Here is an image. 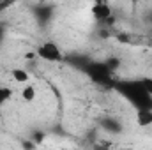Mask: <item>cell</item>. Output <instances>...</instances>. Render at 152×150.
Segmentation results:
<instances>
[{"instance_id":"6da1fadb","label":"cell","mask_w":152,"mask_h":150,"mask_svg":"<svg viewBox=\"0 0 152 150\" xmlns=\"http://www.w3.org/2000/svg\"><path fill=\"white\" fill-rule=\"evenodd\" d=\"M113 88L124 99H127V103H131L136 110H152V97L143 90L140 79L117 81Z\"/></svg>"},{"instance_id":"7a4b0ae2","label":"cell","mask_w":152,"mask_h":150,"mask_svg":"<svg viewBox=\"0 0 152 150\" xmlns=\"http://www.w3.org/2000/svg\"><path fill=\"white\" fill-rule=\"evenodd\" d=\"M36 55L41 60L50 62V64H57V62L64 60V53H62L60 46L55 41H44V42H41L36 48Z\"/></svg>"},{"instance_id":"3957f363","label":"cell","mask_w":152,"mask_h":150,"mask_svg":"<svg viewBox=\"0 0 152 150\" xmlns=\"http://www.w3.org/2000/svg\"><path fill=\"white\" fill-rule=\"evenodd\" d=\"M90 14H92V18L96 20V21H99V23H106V21H110L112 20V7H110V4H106V2H94L92 4V7H90Z\"/></svg>"},{"instance_id":"277c9868","label":"cell","mask_w":152,"mask_h":150,"mask_svg":"<svg viewBox=\"0 0 152 150\" xmlns=\"http://www.w3.org/2000/svg\"><path fill=\"white\" fill-rule=\"evenodd\" d=\"M87 73L92 76V79H96V81H101V83H104V81H110V78H112V71L106 67V64H104V62L90 64V66L87 67Z\"/></svg>"},{"instance_id":"5b68a950","label":"cell","mask_w":152,"mask_h":150,"mask_svg":"<svg viewBox=\"0 0 152 150\" xmlns=\"http://www.w3.org/2000/svg\"><path fill=\"white\" fill-rule=\"evenodd\" d=\"M136 124L140 127L152 125V110H136Z\"/></svg>"},{"instance_id":"8992f818","label":"cell","mask_w":152,"mask_h":150,"mask_svg":"<svg viewBox=\"0 0 152 150\" xmlns=\"http://www.w3.org/2000/svg\"><path fill=\"white\" fill-rule=\"evenodd\" d=\"M12 99V90L5 85H0V110Z\"/></svg>"},{"instance_id":"52a82bcc","label":"cell","mask_w":152,"mask_h":150,"mask_svg":"<svg viewBox=\"0 0 152 150\" xmlns=\"http://www.w3.org/2000/svg\"><path fill=\"white\" fill-rule=\"evenodd\" d=\"M36 95H37V90H36L34 85H27V87L21 90V97H23L25 103H32V101L36 99Z\"/></svg>"},{"instance_id":"ba28073f","label":"cell","mask_w":152,"mask_h":150,"mask_svg":"<svg viewBox=\"0 0 152 150\" xmlns=\"http://www.w3.org/2000/svg\"><path fill=\"white\" fill-rule=\"evenodd\" d=\"M11 74H12V79L14 81H18V83H27L28 79H30V76L27 71H23V69H12L11 71Z\"/></svg>"},{"instance_id":"9c48e42d","label":"cell","mask_w":152,"mask_h":150,"mask_svg":"<svg viewBox=\"0 0 152 150\" xmlns=\"http://www.w3.org/2000/svg\"><path fill=\"white\" fill-rule=\"evenodd\" d=\"M90 150H112V141H104V140L94 141Z\"/></svg>"},{"instance_id":"30bf717a","label":"cell","mask_w":152,"mask_h":150,"mask_svg":"<svg viewBox=\"0 0 152 150\" xmlns=\"http://www.w3.org/2000/svg\"><path fill=\"white\" fill-rule=\"evenodd\" d=\"M140 83L143 87V90L152 97V76H145V78H140Z\"/></svg>"},{"instance_id":"8fae6325","label":"cell","mask_w":152,"mask_h":150,"mask_svg":"<svg viewBox=\"0 0 152 150\" xmlns=\"http://www.w3.org/2000/svg\"><path fill=\"white\" fill-rule=\"evenodd\" d=\"M37 55H36V51H28V53H25V58L27 60H32V58H36Z\"/></svg>"},{"instance_id":"7c38bea8","label":"cell","mask_w":152,"mask_h":150,"mask_svg":"<svg viewBox=\"0 0 152 150\" xmlns=\"http://www.w3.org/2000/svg\"><path fill=\"white\" fill-rule=\"evenodd\" d=\"M11 4H5V2H0V11H4V9H7Z\"/></svg>"}]
</instances>
